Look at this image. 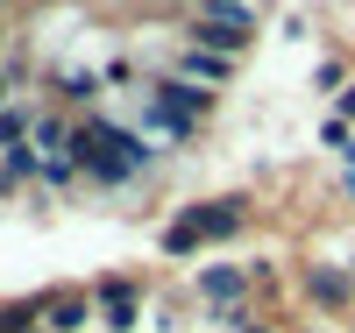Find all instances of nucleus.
<instances>
[{
  "mask_svg": "<svg viewBox=\"0 0 355 333\" xmlns=\"http://www.w3.org/2000/svg\"><path fill=\"white\" fill-rule=\"evenodd\" d=\"M57 333H78L85 326V305H78V298H64V305H57V319H50Z\"/></svg>",
  "mask_w": 355,
  "mask_h": 333,
  "instance_id": "obj_7",
  "label": "nucleus"
},
{
  "mask_svg": "<svg viewBox=\"0 0 355 333\" xmlns=\"http://www.w3.org/2000/svg\"><path fill=\"white\" fill-rule=\"evenodd\" d=\"M341 114H348V120H355V85H348V93H341Z\"/></svg>",
  "mask_w": 355,
  "mask_h": 333,
  "instance_id": "obj_10",
  "label": "nucleus"
},
{
  "mask_svg": "<svg viewBox=\"0 0 355 333\" xmlns=\"http://www.w3.org/2000/svg\"><path fill=\"white\" fill-rule=\"evenodd\" d=\"M107 326H114V333L135 326V298H128V284H107Z\"/></svg>",
  "mask_w": 355,
  "mask_h": 333,
  "instance_id": "obj_5",
  "label": "nucleus"
},
{
  "mask_svg": "<svg viewBox=\"0 0 355 333\" xmlns=\"http://www.w3.org/2000/svg\"><path fill=\"white\" fill-rule=\"evenodd\" d=\"M242 333H263V326H242Z\"/></svg>",
  "mask_w": 355,
  "mask_h": 333,
  "instance_id": "obj_11",
  "label": "nucleus"
},
{
  "mask_svg": "<svg viewBox=\"0 0 355 333\" xmlns=\"http://www.w3.org/2000/svg\"><path fill=\"white\" fill-rule=\"evenodd\" d=\"M71 156L93 170L100 185H121V177L150 170V156H157V149H142L128 128H78V135H71Z\"/></svg>",
  "mask_w": 355,
  "mask_h": 333,
  "instance_id": "obj_1",
  "label": "nucleus"
},
{
  "mask_svg": "<svg viewBox=\"0 0 355 333\" xmlns=\"http://www.w3.org/2000/svg\"><path fill=\"white\" fill-rule=\"evenodd\" d=\"M313 291H320V298H348V277H341V269H320Z\"/></svg>",
  "mask_w": 355,
  "mask_h": 333,
  "instance_id": "obj_8",
  "label": "nucleus"
},
{
  "mask_svg": "<svg viewBox=\"0 0 355 333\" xmlns=\"http://www.w3.org/2000/svg\"><path fill=\"white\" fill-rule=\"evenodd\" d=\"M185 71H192V78H220V71H227V57H214V50H192V57H185Z\"/></svg>",
  "mask_w": 355,
  "mask_h": 333,
  "instance_id": "obj_6",
  "label": "nucleus"
},
{
  "mask_svg": "<svg viewBox=\"0 0 355 333\" xmlns=\"http://www.w3.org/2000/svg\"><path fill=\"white\" fill-rule=\"evenodd\" d=\"M192 220H199V234H234V227H242V206H234V199H220V206H192Z\"/></svg>",
  "mask_w": 355,
  "mask_h": 333,
  "instance_id": "obj_3",
  "label": "nucleus"
},
{
  "mask_svg": "<svg viewBox=\"0 0 355 333\" xmlns=\"http://www.w3.org/2000/svg\"><path fill=\"white\" fill-rule=\"evenodd\" d=\"M21 128H28V114H21V107H8V114H0V142H15Z\"/></svg>",
  "mask_w": 355,
  "mask_h": 333,
  "instance_id": "obj_9",
  "label": "nucleus"
},
{
  "mask_svg": "<svg viewBox=\"0 0 355 333\" xmlns=\"http://www.w3.org/2000/svg\"><path fill=\"white\" fill-rule=\"evenodd\" d=\"M199 291H206V298H220V305L234 312V298H242V277H234V269H206V277H199Z\"/></svg>",
  "mask_w": 355,
  "mask_h": 333,
  "instance_id": "obj_4",
  "label": "nucleus"
},
{
  "mask_svg": "<svg viewBox=\"0 0 355 333\" xmlns=\"http://www.w3.org/2000/svg\"><path fill=\"white\" fill-rule=\"evenodd\" d=\"M249 28H256V21H249V8H242V0H206L199 50H214V43H220V50H242V43H249Z\"/></svg>",
  "mask_w": 355,
  "mask_h": 333,
  "instance_id": "obj_2",
  "label": "nucleus"
}]
</instances>
